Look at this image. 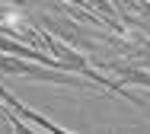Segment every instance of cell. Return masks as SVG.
I'll use <instances>...</instances> for the list:
<instances>
[{"instance_id": "obj_2", "label": "cell", "mask_w": 150, "mask_h": 134, "mask_svg": "<svg viewBox=\"0 0 150 134\" xmlns=\"http://www.w3.org/2000/svg\"><path fill=\"white\" fill-rule=\"evenodd\" d=\"M0 99L6 102V105H10V109H13V112H16L19 118H26V121H32V125H35L38 131H51V134H67V128H61V125H54V121H48V118H45V115H38V112H32L29 105H23L19 99H13V96H10V90H3V86H0Z\"/></svg>"}, {"instance_id": "obj_1", "label": "cell", "mask_w": 150, "mask_h": 134, "mask_svg": "<svg viewBox=\"0 0 150 134\" xmlns=\"http://www.w3.org/2000/svg\"><path fill=\"white\" fill-rule=\"evenodd\" d=\"M38 26L45 29V32H51L54 38L61 42H67V45H74V48H96V45H121V35L118 32H102L99 26L96 29H86L80 19H74V16H48V13H38Z\"/></svg>"}, {"instance_id": "obj_3", "label": "cell", "mask_w": 150, "mask_h": 134, "mask_svg": "<svg viewBox=\"0 0 150 134\" xmlns=\"http://www.w3.org/2000/svg\"><path fill=\"white\" fill-rule=\"evenodd\" d=\"M105 73H118L121 83H131V86H144V90H150V73L147 70H141V67L134 64H99Z\"/></svg>"}]
</instances>
